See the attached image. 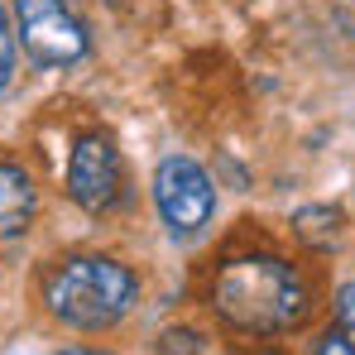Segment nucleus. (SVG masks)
I'll return each mask as SVG.
<instances>
[{
	"instance_id": "obj_3",
	"label": "nucleus",
	"mask_w": 355,
	"mask_h": 355,
	"mask_svg": "<svg viewBox=\"0 0 355 355\" xmlns=\"http://www.w3.org/2000/svg\"><path fill=\"white\" fill-rule=\"evenodd\" d=\"M19 15V44L44 67H72L87 58V29L67 10V0H15Z\"/></svg>"
},
{
	"instance_id": "obj_7",
	"label": "nucleus",
	"mask_w": 355,
	"mask_h": 355,
	"mask_svg": "<svg viewBox=\"0 0 355 355\" xmlns=\"http://www.w3.org/2000/svg\"><path fill=\"white\" fill-rule=\"evenodd\" d=\"M15 44H19V34L10 29V19H5V10H0V92H5L10 77H15Z\"/></svg>"
},
{
	"instance_id": "obj_6",
	"label": "nucleus",
	"mask_w": 355,
	"mask_h": 355,
	"mask_svg": "<svg viewBox=\"0 0 355 355\" xmlns=\"http://www.w3.org/2000/svg\"><path fill=\"white\" fill-rule=\"evenodd\" d=\"M34 207H39L34 178L24 168H15V164H0V240L19 236L34 221Z\"/></svg>"
},
{
	"instance_id": "obj_10",
	"label": "nucleus",
	"mask_w": 355,
	"mask_h": 355,
	"mask_svg": "<svg viewBox=\"0 0 355 355\" xmlns=\"http://www.w3.org/2000/svg\"><path fill=\"white\" fill-rule=\"evenodd\" d=\"M62 355H101V351H62Z\"/></svg>"
},
{
	"instance_id": "obj_4",
	"label": "nucleus",
	"mask_w": 355,
	"mask_h": 355,
	"mask_svg": "<svg viewBox=\"0 0 355 355\" xmlns=\"http://www.w3.org/2000/svg\"><path fill=\"white\" fill-rule=\"evenodd\" d=\"M154 202H159V216L168 221L173 236H192L211 221L216 211V187L211 178L202 173V164L168 154L159 168H154Z\"/></svg>"
},
{
	"instance_id": "obj_9",
	"label": "nucleus",
	"mask_w": 355,
	"mask_h": 355,
	"mask_svg": "<svg viewBox=\"0 0 355 355\" xmlns=\"http://www.w3.org/2000/svg\"><path fill=\"white\" fill-rule=\"evenodd\" d=\"M336 317H341V327H355V284L341 288V297H336Z\"/></svg>"
},
{
	"instance_id": "obj_8",
	"label": "nucleus",
	"mask_w": 355,
	"mask_h": 355,
	"mask_svg": "<svg viewBox=\"0 0 355 355\" xmlns=\"http://www.w3.org/2000/svg\"><path fill=\"white\" fill-rule=\"evenodd\" d=\"M312 355H355V341L341 336V331H331V336H322V346H317Z\"/></svg>"
},
{
	"instance_id": "obj_1",
	"label": "nucleus",
	"mask_w": 355,
	"mask_h": 355,
	"mask_svg": "<svg viewBox=\"0 0 355 355\" xmlns=\"http://www.w3.org/2000/svg\"><path fill=\"white\" fill-rule=\"evenodd\" d=\"M211 307L240 331L269 336V331H288V327L302 322L307 288H302V279L284 259H274V254H240V259H231L216 274Z\"/></svg>"
},
{
	"instance_id": "obj_5",
	"label": "nucleus",
	"mask_w": 355,
	"mask_h": 355,
	"mask_svg": "<svg viewBox=\"0 0 355 355\" xmlns=\"http://www.w3.org/2000/svg\"><path fill=\"white\" fill-rule=\"evenodd\" d=\"M67 192L87 211H106L120 197V154L106 135H82L67 159Z\"/></svg>"
},
{
	"instance_id": "obj_2",
	"label": "nucleus",
	"mask_w": 355,
	"mask_h": 355,
	"mask_svg": "<svg viewBox=\"0 0 355 355\" xmlns=\"http://www.w3.org/2000/svg\"><path fill=\"white\" fill-rule=\"evenodd\" d=\"M49 312L67 322V327H82V331H101L120 322L135 302V274L116 264V259H101V254H77L67 259L58 274L49 279Z\"/></svg>"
}]
</instances>
